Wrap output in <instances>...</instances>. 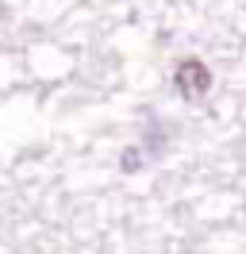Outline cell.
Here are the masks:
<instances>
[{
    "label": "cell",
    "instance_id": "cell-2",
    "mask_svg": "<svg viewBox=\"0 0 246 254\" xmlns=\"http://www.w3.org/2000/svg\"><path fill=\"white\" fill-rule=\"evenodd\" d=\"M138 166H142V154H138L135 146H131V150H123V170L131 174V170H138Z\"/></svg>",
    "mask_w": 246,
    "mask_h": 254
},
{
    "label": "cell",
    "instance_id": "cell-1",
    "mask_svg": "<svg viewBox=\"0 0 246 254\" xmlns=\"http://www.w3.org/2000/svg\"><path fill=\"white\" fill-rule=\"evenodd\" d=\"M173 85H177V93L184 100H200V96L212 89V69L200 62V58H184L173 69Z\"/></svg>",
    "mask_w": 246,
    "mask_h": 254
}]
</instances>
